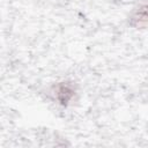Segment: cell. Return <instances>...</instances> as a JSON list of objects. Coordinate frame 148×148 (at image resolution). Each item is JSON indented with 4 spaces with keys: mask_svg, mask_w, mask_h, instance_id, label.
I'll return each instance as SVG.
<instances>
[{
    "mask_svg": "<svg viewBox=\"0 0 148 148\" xmlns=\"http://www.w3.org/2000/svg\"><path fill=\"white\" fill-rule=\"evenodd\" d=\"M75 94H76V88L72 82H67V81L58 82L51 88L52 98L57 101V103L64 106L68 105V103L73 99Z\"/></svg>",
    "mask_w": 148,
    "mask_h": 148,
    "instance_id": "1",
    "label": "cell"
}]
</instances>
